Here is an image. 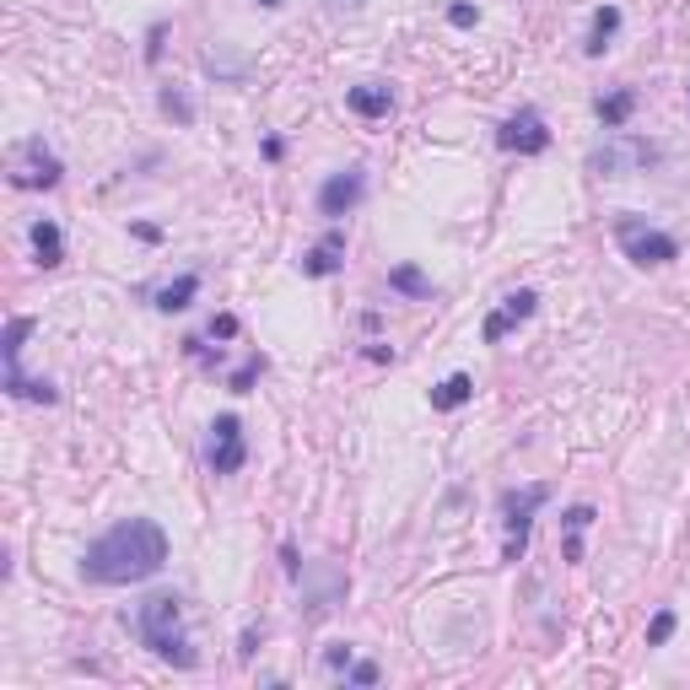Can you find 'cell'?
I'll return each instance as SVG.
<instances>
[{"label": "cell", "instance_id": "obj_5", "mask_svg": "<svg viewBox=\"0 0 690 690\" xmlns=\"http://www.w3.org/2000/svg\"><path fill=\"white\" fill-rule=\"evenodd\" d=\"M658 163V146L642 135H626V130H605V141L588 152V173L599 178H626V173H648Z\"/></svg>", "mask_w": 690, "mask_h": 690}, {"label": "cell", "instance_id": "obj_30", "mask_svg": "<svg viewBox=\"0 0 690 690\" xmlns=\"http://www.w3.org/2000/svg\"><path fill=\"white\" fill-rule=\"evenodd\" d=\"M233 334H238V319H233V313H216V319H210V340H233Z\"/></svg>", "mask_w": 690, "mask_h": 690}, {"label": "cell", "instance_id": "obj_4", "mask_svg": "<svg viewBox=\"0 0 690 690\" xmlns=\"http://www.w3.org/2000/svg\"><path fill=\"white\" fill-rule=\"evenodd\" d=\"M550 502V486L534 481V486H507L496 496L502 507V528H507V545H502V562H524L528 550V528H534V513Z\"/></svg>", "mask_w": 690, "mask_h": 690}, {"label": "cell", "instance_id": "obj_36", "mask_svg": "<svg viewBox=\"0 0 690 690\" xmlns=\"http://www.w3.org/2000/svg\"><path fill=\"white\" fill-rule=\"evenodd\" d=\"M686 92H690V82H686Z\"/></svg>", "mask_w": 690, "mask_h": 690}, {"label": "cell", "instance_id": "obj_28", "mask_svg": "<svg viewBox=\"0 0 690 690\" xmlns=\"http://www.w3.org/2000/svg\"><path fill=\"white\" fill-rule=\"evenodd\" d=\"M163 43H167V22H152V28H146V65L163 60Z\"/></svg>", "mask_w": 690, "mask_h": 690}, {"label": "cell", "instance_id": "obj_14", "mask_svg": "<svg viewBox=\"0 0 690 690\" xmlns=\"http://www.w3.org/2000/svg\"><path fill=\"white\" fill-rule=\"evenodd\" d=\"M594 518H599V513H594L588 502H577V507L562 513V556H567V562H583V534L594 528Z\"/></svg>", "mask_w": 690, "mask_h": 690}, {"label": "cell", "instance_id": "obj_8", "mask_svg": "<svg viewBox=\"0 0 690 690\" xmlns=\"http://www.w3.org/2000/svg\"><path fill=\"white\" fill-rule=\"evenodd\" d=\"M362 200H367V167H357V163L329 173L325 184H319V216H329V222H346Z\"/></svg>", "mask_w": 690, "mask_h": 690}, {"label": "cell", "instance_id": "obj_13", "mask_svg": "<svg viewBox=\"0 0 690 690\" xmlns=\"http://www.w3.org/2000/svg\"><path fill=\"white\" fill-rule=\"evenodd\" d=\"M346 109H351L357 120H389V114H394V86L389 82H357L346 92Z\"/></svg>", "mask_w": 690, "mask_h": 690}, {"label": "cell", "instance_id": "obj_23", "mask_svg": "<svg viewBox=\"0 0 690 690\" xmlns=\"http://www.w3.org/2000/svg\"><path fill=\"white\" fill-rule=\"evenodd\" d=\"M157 109H163V114L178 124V130H189V124H195V103H189L178 86H163V92H157Z\"/></svg>", "mask_w": 690, "mask_h": 690}, {"label": "cell", "instance_id": "obj_34", "mask_svg": "<svg viewBox=\"0 0 690 690\" xmlns=\"http://www.w3.org/2000/svg\"><path fill=\"white\" fill-rule=\"evenodd\" d=\"M329 6H334V11H362L367 0H329Z\"/></svg>", "mask_w": 690, "mask_h": 690}, {"label": "cell", "instance_id": "obj_12", "mask_svg": "<svg viewBox=\"0 0 690 690\" xmlns=\"http://www.w3.org/2000/svg\"><path fill=\"white\" fill-rule=\"evenodd\" d=\"M297 270H302V276H313V281L340 276V270H346V233H340V227H329L325 238H319V244L297 259Z\"/></svg>", "mask_w": 690, "mask_h": 690}, {"label": "cell", "instance_id": "obj_24", "mask_svg": "<svg viewBox=\"0 0 690 690\" xmlns=\"http://www.w3.org/2000/svg\"><path fill=\"white\" fill-rule=\"evenodd\" d=\"M265 357H259V351H254V357H248L244 367H238V372H233V378H227V389H233V394H248V389H254V383H259V378H265Z\"/></svg>", "mask_w": 690, "mask_h": 690}, {"label": "cell", "instance_id": "obj_9", "mask_svg": "<svg viewBox=\"0 0 690 690\" xmlns=\"http://www.w3.org/2000/svg\"><path fill=\"white\" fill-rule=\"evenodd\" d=\"M496 146H502V152H518V157H539V152H550V124H545L539 109L524 103L513 120L496 130Z\"/></svg>", "mask_w": 690, "mask_h": 690}, {"label": "cell", "instance_id": "obj_35", "mask_svg": "<svg viewBox=\"0 0 690 690\" xmlns=\"http://www.w3.org/2000/svg\"><path fill=\"white\" fill-rule=\"evenodd\" d=\"M254 6H265V11H281L286 0H254Z\"/></svg>", "mask_w": 690, "mask_h": 690}, {"label": "cell", "instance_id": "obj_18", "mask_svg": "<svg viewBox=\"0 0 690 690\" xmlns=\"http://www.w3.org/2000/svg\"><path fill=\"white\" fill-rule=\"evenodd\" d=\"M475 400V378L470 372H447L443 383L432 389V410H459V405H470Z\"/></svg>", "mask_w": 690, "mask_h": 690}, {"label": "cell", "instance_id": "obj_16", "mask_svg": "<svg viewBox=\"0 0 690 690\" xmlns=\"http://www.w3.org/2000/svg\"><path fill=\"white\" fill-rule=\"evenodd\" d=\"M594 114H599L605 130H626V120L637 114V86H615V92H605V97L594 103Z\"/></svg>", "mask_w": 690, "mask_h": 690}, {"label": "cell", "instance_id": "obj_32", "mask_svg": "<svg viewBox=\"0 0 690 690\" xmlns=\"http://www.w3.org/2000/svg\"><path fill=\"white\" fill-rule=\"evenodd\" d=\"M281 571L291 577V583L302 577V562H297V545H281Z\"/></svg>", "mask_w": 690, "mask_h": 690}, {"label": "cell", "instance_id": "obj_25", "mask_svg": "<svg viewBox=\"0 0 690 690\" xmlns=\"http://www.w3.org/2000/svg\"><path fill=\"white\" fill-rule=\"evenodd\" d=\"M674 626H680V620H674V609H658V615H652V626H648V648H663V642L674 637Z\"/></svg>", "mask_w": 690, "mask_h": 690}, {"label": "cell", "instance_id": "obj_17", "mask_svg": "<svg viewBox=\"0 0 690 690\" xmlns=\"http://www.w3.org/2000/svg\"><path fill=\"white\" fill-rule=\"evenodd\" d=\"M33 329H39V319H28V313L6 319V334H0V362H6V372H22V346H28Z\"/></svg>", "mask_w": 690, "mask_h": 690}, {"label": "cell", "instance_id": "obj_31", "mask_svg": "<svg viewBox=\"0 0 690 690\" xmlns=\"http://www.w3.org/2000/svg\"><path fill=\"white\" fill-rule=\"evenodd\" d=\"M259 642H265V626H248V631H244V642H238V658H244V663H248V658H254V648H259Z\"/></svg>", "mask_w": 690, "mask_h": 690}, {"label": "cell", "instance_id": "obj_1", "mask_svg": "<svg viewBox=\"0 0 690 690\" xmlns=\"http://www.w3.org/2000/svg\"><path fill=\"white\" fill-rule=\"evenodd\" d=\"M167 567V534L152 518H120L82 550V577L97 588H130Z\"/></svg>", "mask_w": 690, "mask_h": 690}, {"label": "cell", "instance_id": "obj_10", "mask_svg": "<svg viewBox=\"0 0 690 690\" xmlns=\"http://www.w3.org/2000/svg\"><path fill=\"white\" fill-rule=\"evenodd\" d=\"M346 588H351V577L340 567H329V562H319V567H302V615L308 620H319V615H329V609L346 599Z\"/></svg>", "mask_w": 690, "mask_h": 690}, {"label": "cell", "instance_id": "obj_6", "mask_svg": "<svg viewBox=\"0 0 690 690\" xmlns=\"http://www.w3.org/2000/svg\"><path fill=\"white\" fill-rule=\"evenodd\" d=\"M65 178V163L43 146L39 135L11 146V189H54Z\"/></svg>", "mask_w": 690, "mask_h": 690}, {"label": "cell", "instance_id": "obj_3", "mask_svg": "<svg viewBox=\"0 0 690 690\" xmlns=\"http://www.w3.org/2000/svg\"><path fill=\"white\" fill-rule=\"evenodd\" d=\"M615 244H620V254H626L637 270H663V265L680 259V244H674L663 227L642 222V216H615Z\"/></svg>", "mask_w": 690, "mask_h": 690}, {"label": "cell", "instance_id": "obj_29", "mask_svg": "<svg viewBox=\"0 0 690 690\" xmlns=\"http://www.w3.org/2000/svg\"><path fill=\"white\" fill-rule=\"evenodd\" d=\"M378 680H383V674H378V663H351V669H346V686H378Z\"/></svg>", "mask_w": 690, "mask_h": 690}, {"label": "cell", "instance_id": "obj_27", "mask_svg": "<svg viewBox=\"0 0 690 690\" xmlns=\"http://www.w3.org/2000/svg\"><path fill=\"white\" fill-rule=\"evenodd\" d=\"M447 22H453V28H475V22H481V6H470V0H453V6H447Z\"/></svg>", "mask_w": 690, "mask_h": 690}, {"label": "cell", "instance_id": "obj_21", "mask_svg": "<svg viewBox=\"0 0 690 690\" xmlns=\"http://www.w3.org/2000/svg\"><path fill=\"white\" fill-rule=\"evenodd\" d=\"M389 291H400V297H415V302H426V297H437V286L426 281L415 265H394L389 270Z\"/></svg>", "mask_w": 690, "mask_h": 690}, {"label": "cell", "instance_id": "obj_22", "mask_svg": "<svg viewBox=\"0 0 690 690\" xmlns=\"http://www.w3.org/2000/svg\"><path fill=\"white\" fill-rule=\"evenodd\" d=\"M205 71L216 76V82H233V86H244L248 82V60H238V54H227L222 43L205 54Z\"/></svg>", "mask_w": 690, "mask_h": 690}, {"label": "cell", "instance_id": "obj_26", "mask_svg": "<svg viewBox=\"0 0 690 690\" xmlns=\"http://www.w3.org/2000/svg\"><path fill=\"white\" fill-rule=\"evenodd\" d=\"M351 663H357V658H351V642H329V648H325V669H329V674H346Z\"/></svg>", "mask_w": 690, "mask_h": 690}, {"label": "cell", "instance_id": "obj_15", "mask_svg": "<svg viewBox=\"0 0 690 690\" xmlns=\"http://www.w3.org/2000/svg\"><path fill=\"white\" fill-rule=\"evenodd\" d=\"M28 238H33V254H39L43 270H54V265H65V233H60V222H33L28 227Z\"/></svg>", "mask_w": 690, "mask_h": 690}, {"label": "cell", "instance_id": "obj_7", "mask_svg": "<svg viewBox=\"0 0 690 690\" xmlns=\"http://www.w3.org/2000/svg\"><path fill=\"white\" fill-rule=\"evenodd\" d=\"M248 464V443H244V421L227 410L205 426V470L210 475H238Z\"/></svg>", "mask_w": 690, "mask_h": 690}, {"label": "cell", "instance_id": "obj_11", "mask_svg": "<svg viewBox=\"0 0 690 690\" xmlns=\"http://www.w3.org/2000/svg\"><path fill=\"white\" fill-rule=\"evenodd\" d=\"M534 313H539V291H528V286L507 291V297H502V308H496V313L486 319V329H481V334H486V346H496L502 334H513L518 325H528Z\"/></svg>", "mask_w": 690, "mask_h": 690}, {"label": "cell", "instance_id": "obj_20", "mask_svg": "<svg viewBox=\"0 0 690 690\" xmlns=\"http://www.w3.org/2000/svg\"><path fill=\"white\" fill-rule=\"evenodd\" d=\"M615 33H620V6H599V11H594V28H588V43H583V54L599 60Z\"/></svg>", "mask_w": 690, "mask_h": 690}, {"label": "cell", "instance_id": "obj_2", "mask_svg": "<svg viewBox=\"0 0 690 690\" xmlns=\"http://www.w3.org/2000/svg\"><path fill=\"white\" fill-rule=\"evenodd\" d=\"M135 637H141V648H152L173 669H195L200 663V652L189 648V637H184V599L178 594H152L146 605L135 609Z\"/></svg>", "mask_w": 690, "mask_h": 690}, {"label": "cell", "instance_id": "obj_33", "mask_svg": "<svg viewBox=\"0 0 690 690\" xmlns=\"http://www.w3.org/2000/svg\"><path fill=\"white\" fill-rule=\"evenodd\" d=\"M281 152H286V141H281V135H270V141H265V157H270V163H281Z\"/></svg>", "mask_w": 690, "mask_h": 690}, {"label": "cell", "instance_id": "obj_19", "mask_svg": "<svg viewBox=\"0 0 690 690\" xmlns=\"http://www.w3.org/2000/svg\"><path fill=\"white\" fill-rule=\"evenodd\" d=\"M195 297H200V276H195V270H184L178 281H167L163 291H157V313H184Z\"/></svg>", "mask_w": 690, "mask_h": 690}]
</instances>
